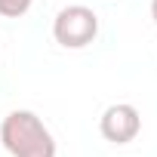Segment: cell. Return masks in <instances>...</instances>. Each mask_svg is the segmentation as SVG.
<instances>
[{"mask_svg": "<svg viewBox=\"0 0 157 157\" xmlns=\"http://www.w3.org/2000/svg\"><path fill=\"white\" fill-rule=\"evenodd\" d=\"M151 19H154V25H157V0H151Z\"/></svg>", "mask_w": 157, "mask_h": 157, "instance_id": "5b68a950", "label": "cell"}, {"mask_svg": "<svg viewBox=\"0 0 157 157\" xmlns=\"http://www.w3.org/2000/svg\"><path fill=\"white\" fill-rule=\"evenodd\" d=\"M99 132H102V139L111 142V145H129V142L142 132V114H139V108L129 105V102L108 105V108L102 111Z\"/></svg>", "mask_w": 157, "mask_h": 157, "instance_id": "3957f363", "label": "cell"}, {"mask_svg": "<svg viewBox=\"0 0 157 157\" xmlns=\"http://www.w3.org/2000/svg\"><path fill=\"white\" fill-rule=\"evenodd\" d=\"M52 37L65 49H83L99 37V16L83 6V3H71L56 13L52 19Z\"/></svg>", "mask_w": 157, "mask_h": 157, "instance_id": "7a4b0ae2", "label": "cell"}, {"mask_svg": "<svg viewBox=\"0 0 157 157\" xmlns=\"http://www.w3.org/2000/svg\"><path fill=\"white\" fill-rule=\"evenodd\" d=\"M34 0H0V16L3 19H22L31 10Z\"/></svg>", "mask_w": 157, "mask_h": 157, "instance_id": "277c9868", "label": "cell"}, {"mask_svg": "<svg viewBox=\"0 0 157 157\" xmlns=\"http://www.w3.org/2000/svg\"><path fill=\"white\" fill-rule=\"evenodd\" d=\"M0 142L13 157H56V139L49 126L28 108H16L0 123Z\"/></svg>", "mask_w": 157, "mask_h": 157, "instance_id": "6da1fadb", "label": "cell"}]
</instances>
